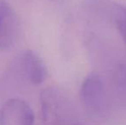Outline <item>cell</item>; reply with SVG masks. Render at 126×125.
<instances>
[{"mask_svg":"<svg viewBox=\"0 0 126 125\" xmlns=\"http://www.w3.org/2000/svg\"><path fill=\"white\" fill-rule=\"evenodd\" d=\"M0 125H34V114L25 101L11 98L0 108Z\"/></svg>","mask_w":126,"mask_h":125,"instance_id":"3","label":"cell"},{"mask_svg":"<svg viewBox=\"0 0 126 125\" xmlns=\"http://www.w3.org/2000/svg\"><path fill=\"white\" fill-rule=\"evenodd\" d=\"M116 27H117V28H118V32H119L121 37L123 38L124 42H125V44L126 45V20L118 23L116 25Z\"/></svg>","mask_w":126,"mask_h":125,"instance_id":"7","label":"cell"},{"mask_svg":"<svg viewBox=\"0 0 126 125\" xmlns=\"http://www.w3.org/2000/svg\"><path fill=\"white\" fill-rule=\"evenodd\" d=\"M18 64L23 76L33 85H40L47 79V69L45 63L40 56L32 50L21 52Z\"/></svg>","mask_w":126,"mask_h":125,"instance_id":"5","label":"cell"},{"mask_svg":"<svg viewBox=\"0 0 126 125\" xmlns=\"http://www.w3.org/2000/svg\"><path fill=\"white\" fill-rule=\"evenodd\" d=\"M83 5L88 11L115 25L126 20V8L113 0H84Z\"/></svg>","mask_w":126,"mask_h":125,"instance_id":"6","label":"cell"},{"mask_svg":"<svg viewBox=\"0 0 126 125\" xmlns=\"http://www.w3.org/2000/svg\"><path fill=\"white\" fill-rule=\"evenodd\" d=\"M19 33V22L12 7L7 2L0 1V50L10 49Z\"/></svg>","mask_w":126,"mask_h":125,"instance_id":"4","label":"cell"},{"mask_svg":"<svg viewBox=\"0 0 126 125\" xmlns=\"http://www.w3.org/2000/svg\"><path fill=\"white\" fill-rule=\"evenodd\" d=\"M80 97L86 111L94 119H101L107 111L104 83L99 75L92 73L85 77L81 86Z\"/></svg>","mask_w":126,"mask_h":125,"instance_id":"2","label":"cell"},{"mask_svg":"<svg viewBox=\"0 0 126 125\" xmlns=\"http://www.w3.org/2000/svg\"><path fill=\"white\" fill-rule=\"evenodd\" d=\"M42 120L45 125H76V112L67 94L58 87H47L40 95Z\"/></svg>","mask_w":126,"mask_h":125,"instance_id":"1","label":"cell"}]
</instances>
